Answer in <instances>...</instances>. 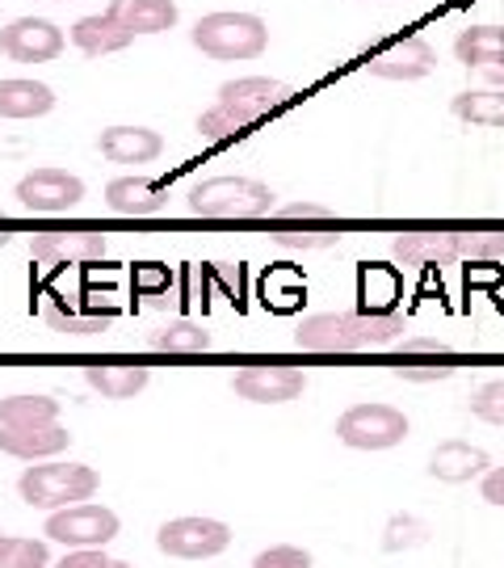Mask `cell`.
Here are the masks:
<instances>
[{
    "label": "cell",
    "mask_w": 504,
    "mask_h": 568,
    "mask_svg": "<svg viewBox=\"0 0 504 568\" xmlns=\"http://www.w3.org/2000/svg\"><path fill=\"white\" fill-rule=\"evenodd\" d=\"M403 333L408 325L391 312H320L295 328V345L316 354H362L400 345Z\"/></svg>",
    "instance_id": "obj_1"
},
{
    "label": "cell",
    "mask_w": 504,
    "mask_h": 568,
    "mask_svg": "<svg viewBox=\"0 0 504 568\" xmlns=\"http://www.w3.org/2000/svg\"><path fill=\"white\" fill-rule=\"evenodd\" d=\"M290 98H295L290 84L274 81V77H240V81H227L219 89L215 105L198 114V131L206 140H227V135L253 126V122L265 119V114L282 110Z\"/></svg>",
    "instance_id": "obj_3"
},
{
    "label": "cell",
    "mask_w": 504,
    "mask_h": 568,
    "mask_svg": "<svg viewBox=\"0 0 504 568\" xmlns=\"http://www.w3.org/2000/svg\"><path fill=\"white\" fill-rule=\"evenodd\" d=\"M471 417H480L487 426H504V379H492L471 392Z\"/></svg>",
    "instance_id": "obj_29"
},
{
    "label": "cell",
    "mask_w": 504,
    "mask_h": 568,
    "mask_svg": "<svg viewBox=\"0 0 504 568\" xmlns=\"http://www.w3.org/2000/svg\"><path fill=\"white\" fill-rule=\"evenodd\" d=\"M60 422V400L51 396H4L0 400V426H55Z\"/></svg>",
    "instance_id": "obj_25"
},
{
    "label": "cell",
    "mask_w": 504,
    "mask_h": 568,
    "mask_svg": "<svg viewBox=\"0 0 504 568\" xmlns=\"http://www.w3.org/2000/svg\"><path fill=\"white\" fill-rule=\"evenodd\" d=\"M105 253V236L101 232H89V227H68V232H39L30 241V257L47 270H60V265H76V262H97Z\"/></svg>",
    "instance_id": "obj_13"
},
{
    "label": "cell",
    "mask_w": 504,
    "mask_h": 568,
    "mask_svg": "<svg viewBox=\"0 0 504 568\" xmlns=\"http://www.w3.org/2000/svg\"><path fill=\"white\" fill-rule=\"evenodd\" d=\"M84 379H89V387H97L105 400H131L147 387L152 375H147V366L135 363H93L84 366Z\"/></svg>",
    "instance_id": "obj_22"
},
{
    "label": "cell",
    "mask_w": 504,
    "mask_h": 568,
    "mask_svg": "<svg viewBox=\"0 0 504 568\" xmlns=\"http://www.w3.org/2000/svg\"><path fill=\"white\" fill-rule=\"evenodd\" d=\"M119 514L97 501H84V506L55 509L47 518V539H55L63 548H105L114 535H119Z\"/></svg>",
    "instance_id": "obj_8"
},
{
    "label": "cell",
    "mask_w": 504,
    "mask_h": 568,
    "mask_svg": "<svg viewBox=\"0 0 504 568\" xmlns=\"http://www.w3.org/2000/svg\"><path fill=\"white\" fill-rule=\"evenodd\" d=\"M51 110H55L51 84L25 81V77L0 81V119L25 122V119H42V114H51Z\"/></svg>",
    "instance_id": "obj_20"
},
{
    "label": "cell",
    "mask_w": 504,
    "mask_h": 568,
    "mask_svg": "<svg viewBox=\"0 0 504 568\" xmlns=\"http://www.w3.org/2000/svg\"><path fill=\"white\" fill-rule=\"evenodd\" d=\"M101 476L89 464H39L25 467L18 480V493L25 506L34 509H68L84 506L93 493H97Z\"/></svg>",
    "instance_id": "obj_6"
},
{
    "label": "cell",
    "mask_w": 504,
    "mask_h": 568,
    "mask_svg": "<svg viewBox=\"0 0 504 568\" xmlns=\"http://www.w3.org/2000/svg\"><path fill=\"white\" fill-rule=\"evenodd\" d=\"M450 110H454V119L471 122V126H504V93L496 89H475V93L466 89L450 102Z\"/></svg>",
    "instance_id": "obj_26"
},
{
    "label": "cell",
    "mask_w": 504,
    "mask_h": 568,
    "mask_svg": "<svg viewBox=\"0 0 504 568\" xmlns=\"http://www.w3.org/2000/svg\"><path fill=\"white\" fill-rule=\"evenodd\" d=\"M403 265H454L504 257L501 227H408L391 244Z\"/></svg>",
    "instance_id": "obj_2"
},
{
    "label": "cell",
    "mask_w": 504,
    "mask_h": 568,
    "mask_svg": "<svg viewBox=\"0 0 504 568\" xmlns=\"http://www.w3.org/2000/svg\"><path fill=\"white\" fill-rule=\"evenodd\" d=\"M114 560L105 556L101 548H76V551H68L60 565H51V568H110Z\"/></svg>",
    "instance_id": "obj_35"
},
{
    "label": "cell",
    "mask_w": 504,
    "mask_h": 568,
    "mask_svg": "<svg viewBox=\"0 0 504 568\" xmlns=\"http://www.w3.org/2000/svg\"><path fill=\"white\" fill-rule=\"evenodd\" d=\"M337 438L353 450H391L408 438V417L395 405H353L337 417Z\"/></svg>",
    "instance_id": "obj_7"
},
{
    "label": "cell",
    "mask_w": 504,
    "mask_h": 568,
    "mask_svg": "<svg viewBox=\"0 0 504 568\" xmlns=\"http://www.w3.org/2000/svg\"><path fill=\"white\" fill-rule=\"evenodd\" d=\"M400 379H445V375H454V366H391Z\"/></svg>",
    "instance_id": "obj_37"
},
{
    "label": "cell",
    "mask_w": 504,
    "mask_h": 568,
    "mask_svg": "<svg viewBox=\"0 0 504 568\" xmlns=\"http://www.w3.org/2000/svg\"><path fill=\"white\" fill-rule=\"evenodd\" d=\"M278 241L290 248H328L341 241V232H278Z\"/></svg>",
    "instance_id": "obj_33"
},
{
    "label": "cell",
    "mask_w": 504,
    "mask_h": 568,
    "mask_svg": "<svg viewBox=\"0 0 504 568\" xmlns=\"http://www.w3.org/2000/svg\"><path fill=\"white\" fill-rule=\"evenodd\" d=\"M421 539H424V523H416V518H395V523L387 527L383 548L387 551H400V548H412V544H421Z\"/></svg>",
    "instance_id": "obj_31"
},
{
    "label": "cell",
    "mask_w": 504,
    "mask_h": 568,
    "mask_svg": "<svg viewBox=\"0 0 504 568\" xmlns=\"http://www.w3.org/2000/svg\"><path fill=\"white\" fill-rule=\"evenodd\" d=\"M42 321L55 333H72V337H97L114 325V312H101L89 304H68V300H51L42 307Z\"/></svg>",
    "instance_id": "obj_21"
},
{
    "label": "cell",
    "mask_w": 504,
    "mask_h": 568,
    "mask_svg": "<svg viewBox=\"0 0 504 568\" xmlns=\"http://www.w3.org/2000/svg\"><path fill=\"white\" fill-rule=\"evenodd\" d=\"M147 345L161 349V354H202V349H210V333L194 321H177V325L156 328Z\"/></svg>",
    "instance_id": "obj_27"
},
{
    "label": "cell",
    "mask_w": 504,
    "mask_h": 568,
    "mask_svg": "<svg viewBox=\"0 0 504 568\" xmlns=\"http://www.w3.org/2000/svg\"><path fill=\"white\" fill-rule=\"evenodd\" d=\"M156 548L173 560H210L232 548V527L219 518H173L156 530Z\"/></svg>",
    "instance_id": "obj_9"
},
{
    "label": "cell",
    "mask_w": 504,
    "mask_h": 568,
    "mask_svg": "<svg viewBox=\"0 0 504 568\" xmlns=\"http://www.w3.org/2000/svg\"><path fill=\"white\" fill-rule=\"evenodd\" d=\"M480 493H484L487 506L504 509V467H492L484 480H480Z\"/></svg>",
    "instance_id": "obj_36"
},
{
    "label": "cell",
    "mask_w": 504,
    "mask_h": 568,
    "mask_svg": "<svg viewBox=\"0 0 504 568\" xmlns=\"http://www.w3.org/2000/svg\"><path fill=\"white\" fill-rule=\"evenodd\" d=\"M0 539H4V535H0Z\"/></svg>",
    "instance_id": "obj_39"
},
{
    "label": "cell",
    "mask_w": 504,
    "mask_h": 568,
    "mask_svg": "<svg viewBox=\"0 0 504 568\" xmlns=\"http://www.w3.org/2000/svg\"><path fill=\"white\" fill-rule=\"evenodd\" d=\"M63 30L47 18H18L0 30V51L18 63H51L63 55Z\"/></svg>",
    "instance_id": "obj_11"
},
{
    "label": "cell",
    "mask_w": 504,
    "mask_h": 568,
    "mask_svg": "<svg viewBox=\"0 0 504 568\" xmlns=\"http://www.w3.org/2000/svg\"><path fill=\"white\" fill-rule=\"evenodd\" d=\"M0 568H51V551L42 539L4 535L0 539Z\"/></svg>",
    "instance_id": "obj_28"
},
{
    "label": "cell",
    "mask_w": 504,
    "mask_h": 568,
    "mask_svg": "<svg viewBox=\"0 0 504 568\" xmlns=\"http://www.w3.org/2000/svg\"><path fill=\"white\" fill-rule=\"evenodd\" d=\"M189 42L198 47L202 55H210V60L244 63L265 55L269 30H265V21L257 13H206L189 30Z\"/></svg>",
    "instance_id": "obj_5"
},
{
    "label": "cell",
    "mask_w": 504,
    "mask_h": 568,
    "mask_svg": "<svg viewBox=\"0 0 504 568\" xmlns=\"http://www.w3.org/2000/svg\"><path fill=\"white\" fill-rule=\"evenodd\" d=\"M105 203L110 211H119V215H161L164 203H168V190L156 185L152 178H114V182L105 185Z\"/></svg>",
    "instance_id": "obj_18"
},
{
    "label": "cell",
    "mask_w": 504,
    "mask_h": 568,
    "mask_svg": "<svg viewBox=\"0 0 504 568\" xmlns=\"http://www.w3.org/2000/svg\"><path fill=\"white\" fill-rule=\"evenodd\" d=\"M97 148L114 164H152L164 152V140L152 126H105Z\"/></svg>",
    "instance_id": "obj_16"
},
{
    "label": "cell",
    "mask_w": 504,
    "mask_h": 568,
    "mask_svg": "<svg viewBox=\"0 0 504 568\" xmlns=\"http://www.w3.org/2000/svg\"><path fill=\"white\" fill-rule=\"evenodd\" d=\"M110 568H135V565H122V560H114V565H110Z\"/></svg>",
    "instance_id": "obj_38"
},
{
    "label": "cell",
    "mask_w": 504,
    "mask_h": 568,
    "mask_svg": "<svg viewBox=\"0 0 504 568\" xmlns=\"http://www.w3.org/2000/svg\"><path fill=\"white\" fill-rule=\"evenodd\" d=\"M403 358H412V354H433V358H450V342H442V337H403L400 345Z\"/></svg>",
    "instance_id": "obj_32"
},
{
    "label": "cell",
    "mask_w": 504,
    "mask_h": 568,
    "mask_svg": "<svg viewBox=\"0 0 504 568\" xmlns=\"http://www.w3.org/2000/svg\"><path fill=\"white\" fill-rule=\"evenodd\" d=\"M232 392L240 400H253V405H286V400H299L307 392V375L299 366L253 363L232 375Z\"/></svg>",
    "instance_id": "obj_10"
},
{
    "label": "cell",
    "mask_w": 504,
    "mask_h": 568,
    "mask_svg": "<svg viewBox=\"0 0 504 568\" xmlns=\"http://www.w3.org/2000/svg\"><path fill=\"white\" fill-rule=\"evenodd\" d=\"M366 68L374 77H383V81H421L438 68V51H433V42L424 39H395L387 42L383 51H374Z\"/></svg>",
    "instance_id": "obj_14"
},
{
    "label": "cell",
    "mask_w": 504,
    "mask_h": 568,
    "mask_svg": "<svg viewBox=\"0 0 504 568\" xmlns=\"http://www.w3.org/2000/svg\"><path fill=\"white\" fill-rule=\"evenodd\" d=\"M72 42L81 47L89 60H101V55H114L122 47H131L135 34L122 26V18H114L110 9L105 13H93V18H81L72 26Z\"/></svg>",
    "instance_id": "obj_19"
},
{
    "label": "cell",
    "mask_w": 504,
    "mask_h": 568,
    "mask_svg": "<svg viewBox=\"0 0 504 568\" xmlns=\"http://www.w3.org/2000/svg\"><path fill=\"white\" fill-rule=\"evenodd\" d=\"M84 199V182L63 169H34L18 182V203L39 215H63Z\"/></svg>",
    "instance_id": "obj_12"
},
{
    "label": "cell",
    "mask_w": 504,
    "mask_h": 568,
    "mask_svg": "<svg viewBox=\"0 0 504 568\" xmlns=\"http://www.w3.org/2000/svg\"><path fill=\"white\" fill-rule=\"evenodd\" d=\"M253 568H311V551L295 548V544H278V548L261 551Z\"/></svg>",
    "instance_id": "obj_30"
},
{
    "label": "cell",
    "mask_w": 504,
    "mask_h": 568,
    "mask_svg": "<svg viewBox=\"0 0 504 568\" xmlns=\"http://www.w3.org/2000/svg\"><path fill=\"white\" fill-rule=\"evenodd\" d=\"M454 60L466 68H501L504 63V26H471L454 39Z\"/></svg>",
    "instance_id": "obj_24"
},
{
    "label": "cell",
    "mask_w": 504,
    "mask_h": 568,
    "mask_svg": "<svg viewBox=\"0 0 504 568\" xmlns=\"http://www.w3.org/2000/svg\"><path fill=\"white\" fill-rule=\"evenodd\" d=\"M487 471H492V455L463 438H450L429 455V476L442 485H471V480H484Z\"/></svg>",
    "instance_id": "obj_15"
},
{
    "label": "cell",
    "mask_w": 504,
    "mask_h": 568,
    "mask_svg": "<svg viewBox=\"0 0 504 568\" xmlns=\"http://www.w3.org/2000/svg\"><path fill=\"white\" fill-rule=\"evenodd\" d=\"M110 13L122 18L131 34H164L177 26V4L173 0H114Z\"/></svg>",
    "instance_id": "obj_23"
},
{
    "label": "cell",
    "mask_w": 504,
    "mask_h": 568,
    "mask_svg": "<svg viewBox=\"0 0 504 568\" xmlns=\"http://www.w3.org/2000/svg\"><path fill=\"white\" fill-rule=\"evenodd\" d=\"M189 211L202 220H269L278 194L253 178H206L189 190Z\"/></svg>",
    "instance_id": "obj_4"
},
{
    "label": "cell",
    "mask_w": 504,
    "mask_h": 568,
    "mask_svg": "<svg viewBox=\"0 0 504 568\" xmlns=\"http://www.w3.org/2000/svg\"><path fill=\"white\" fill-rule=\"evenodd\" d=\"M72 447V434L55 422V426H21V429H9L0 426V450L4 455H13V459H55L60 450Z\"/></svg>",
    "instance_id": "obj_17"
},
{
    "label": "cell",
    "mask_w": 504,
    "mask_h": 568,
    "mask_svg": "<svg viewBox=\"0 0 504 568\" xmlns=\"http://www.w3.org/2000/svg\"><path fill=\"white\" fill-rule=\"evenodd\" d=\"M278 220H286V224H295V220H320V224H332V211L320 203H290V206H278Z\"/></svg>",
    "instance_id": "obj_34"
}]
</instances>
